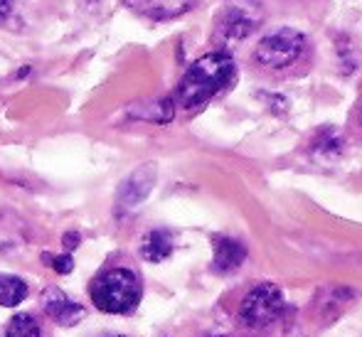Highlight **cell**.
<instances>
[{"instance_id": "cell-16", "label": "cell", "mask_w": 362, "mask_h": 337, "mask_svg": "<svg viewBox=\"0 0 362 337\" xmlns=\"http://www.w3.org/2000/svg\"><path fill=\"white\" fill-rule=\"evenodd\" d=\"M79 244H81V234L79 232H67L62 237V247H64V252H69V254H72Z\"/></svg>"}, {"instance_id": "cell-10", "label": "cell", "mask_w": 362, "mask_h": 337, "mask_svg": "<svg viewBox=\"0 0 362 337\" xmlns=\"http://www.w3.org/2000/svg\"><path fill=\"white\" fill-rule=\"evenodd\" d=\"M173 249H175V242H173V234L168 229H151L141 242V256L148 264H160L170 256Z\"/></svg>"}, {"instance_id": "cell-18", "label": "cell", "mask_w": 362, "mask_h": 337, "mask_svg": "<svg viewBox=\"0 0 362 337\" xmlns=\"http://www.w3.org/2000/svg\"><path fill=\"white\" fill-rule=\"evenodd\" d=\"M101 337H126V335H101Z\"/></svg>"}, {"instance_id": "cell-12", "label": "cell", "mask_w": 362, "mask_h": 337, "mask_svg": "<svg viewBox=\"0 0 362 337\" xmlns=\"http://www.w3.org/2000/svg\"><path fill=\"white\" fill-rule=\"evenodd\" d=\"M5 337H42V333H40V325H37V320H35L33 315H30V313H18L8 323Z\"/></svg>"}, {"instance_id": "cell-11", "label": "cell", "mask_w": 362, "mask_h": 337, "mask_svg": "<svg viewBox=\"0 0 362 337\" xmlns=\"http://www.w3.org/2000/svg\"><path fill=\"white\" fill-rule=\"evenodd\" d=\"M28 298V283L20 276L0 273V305L3 308H15Z\"/></svg>"}, {"instance_id": "cell-15", "label": "cell", "mask_w": 362, "mask_h": 337, "mask_svg": "<svg viewBox=\"0 0 362 337\" xmlns=\"http://www.w3.org/2000/svg\"><path fill=\"white\" fill-rule=\"evenodd\" d=\"M315 150L330 153V155H338V153L343 150V141H340V138H335L333 134H323V136L318 138V146H315Z\"/></svg>"}, {"instance_id": "cell-14", "label": "cell", "mask_w": 362, "mask_h": 337, "mask_svg": "<svg viewBox=\"0 0 362 337\" xmlns=\"http://www.w3.org/2000/svg\"><path fill=\"white\" fill-rule=\"evenodd\" d=\"M42 261H45V264H49V268H52L54 273L67 276V273H72V271H74V256H72L69 252L57 254V256H49V254H45Z\"/></svg>"}, {"instance_id": "cell-1", "label": "cell", "mask_w": 362, "mask_h": 337, "mask_svg": "<svg viewBox=\"0 0 362 337\" xmlns=\"http://www.w3.org/2000/svg\"><path fill=\"white\" fill-rule=\"evenodd\" d=\"M237 62L229 52H207L187 67L175 91L177 104L185 111H200L234 81Z\"/></svg>"}, {"instance_id": "cell-6", "label": "cell", "mask_w": 362, "mask_h": 337, "mask_svg": "<svg viewBox=\"0 0 362 337\" xmlns=\"http://www.w3.org/2000/svg\"><path fill=\"white\" fill-rule=\"evenodd\" d=\"M42 310L47 313L49 320H54V323L62 325V328H72L79 320H84V315H86L84 305L69 300L67 295H64V290L57 288V285H47V288L42 290Z\"/></svg>"}, {"instance_id": "cell-2", "label": "cell", "mask_w": 362, "mask_h": 337, "mask_svg": "<svg viewBox=\"0 0 362 337\" xmlns=\"http://www.w3.org/2000/svg\"><path fill=\"white\" fill-rule=\"evenodd\" d=\"M89 295L101 313L129 315L139 308L141 298H144V285H141L136 271L109 268L91 280Z\"/></svg>"}, {"instance_id": "cell-17", "label": "cell", "mask_w": 362, "mask_h": 337, "mask_svg": "<svg viewBox=\"0 0 362 337\" xmlns=\"http://www.w3.org/2000/svg\"><path fill=\"white\" fill-rule=\"evenodd\" d=\"M10 13H13V0H0V23L8 20Z\"/></svg>"}, {"instance_id": "cell-3", "label": "cell", "mask_w": 362, "mask_h": 337, "mask_svg": "<svg viewBox=\"0 0 362 337\" xmlns=\"http://www.w3.org/2000/svg\"><path fill=\"white\" fill-rule=\"evenodd\" d=\"M284 310V290L276 283H257L247 293L239 305V323L249 330L267 328L269 323L281 315Z\"/></svg>"}, {"instance_id": "cell-7", "label": "cell", "mask_w": 362, "mask_h": 337, "mask_svg": "<svg viewBox=\"0 0 362 337\" xmlns=\"http://www.w3.org/2000/svg\"><path fill=\"white\" fill-rule=\"evenodd\" d=\"M156 177H158L156 162H146V165L136 167V170L126 177L124 185H121L119 207L134 209V207H139L144 200H148V195H151L153 187H156Z\"/></svg>"}, {"instance_id": "cell-8", "label": "cell", "mask_w": 362, "mask_h": 337, "mask_svg": "<svg viewBox=\"0 0 362 337\" xmlns=\"http://www.w3.org/2000/svg\"><path fill=\"white\" fill-rule=\"evenodd\" d=\"M197 5V0H126V8L134 10L136 15L148 20H175L180 15L190 13Z\"/></svg>"}, {"instance_id": "cell-4", "label": "cell", "mask_w": 362, "mask_h": 337, "mask_svg": "<svg viewBox=\"0 0 362 337\" xmlns=\"http://www.w3.org/2000/svg\"><path fill=\"white\" fill-rule=\"evenodd\" d=\"M303 32L293 28H281L274 32L264 35L257 45V62L269 69H281L288 67L298 59L300 49H303Z\"/></svg>"}, {"instance_id": "cell-9", "label": "cell", "mask_w": 362, "mask_h": 337, "mask_svg": "<svg viewBox=\"0 0 362 337\" xmlns=\"http://www.w3.org/2000/svg\"><path fill=\"white\" fill-rule=\"evenodd\" d=\"M247 261V247L237 239L217 237L215 239V256H212V266L217 273H232L242 264Z\"/></svg>"}, {"instance_id": "cell-19", "label": "cell", "mask_w": 362, "mask_h": 337, "mask_svg": "<svg viewBox=\"0 0 362 337\" xmlns=\"http://www.w3.org/2000/svg\"><path fill=\"white\" fill-rule=\"evenodd\" d=\"M360 126H362V111H360Z\"/></svg>"}, {"instance_id": "cell-5", "label": "cell", "mask_w": 362, "mask_h": 337, "mask_svg": "<svg viewBox=\"0 0 362 337\" xmlns=\"http://www.w3.org/2000/svg\"><path fill=\"white\" fill-rule=\"evenodd\" d=\"M262 23V5L257 0H227L219 13V37L224 42H242Z\"/></svg>"}, {"instance_id": "cell-13", "label": "cell", "mask_w": 362, "mask_h": 337, "mask_svg": "<svg viewBox=\"0 0 362 337\" xmlns=\"http://www.w3.org/2000/svg\"><path fill=\"white\" fill-rule=\"evenodd\" d=\"M136 116L146 121H156V124H168V121H173V116H175V104H173V99L148 101V109Z\"/></svg>"}]
</instances>
